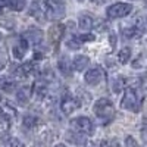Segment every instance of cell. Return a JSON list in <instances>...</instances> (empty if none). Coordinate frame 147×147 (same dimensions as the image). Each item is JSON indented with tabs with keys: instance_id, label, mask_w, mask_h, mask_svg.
Here are the masks:
<instances>
[{
	"instance_id": "cell-31",
	"label": "cell",
	"mask_w": 147,
	"mask_h": 147,
	"mask_svg": "<svg viewBox=\"0 0 147 147\" xmlns=\"http://www.w3.org/2000/svg\"><path fill=\"white\" fill-rule=\"evenodd\" d=\"M125 147H140V144L137 143V140L131 137V136H127L125 138Z\"/></svg>"
},
{
	"instance_id": "cell-40",
	"label": "cell",
	"mask_w": 147,
	"mask_h": 147,
	"mask_svg": "<svg viewBox=\"0 0 147 147\" xmlns=\"http://www.w3.org/2000/svg\"><path fill=\"white\" fill-rule=\"evenodd\" d=\"M0 102H2V96H0Z\"/></svg>"
},
{
	"instance_id": "cell-14",
	"label": "cell",
	"mask_w": 147,
	"mask_h": 147,
	"mask_svg": "<svg viewBox=\"0 0 147 147\" xmlns=\"http://www.w3.org/2000/svg\"><path fill=\"white\" fill-rule=\"evenodd\" d=\"M0 90L5 93H13L18 90V80H15L12 75L0 77Z\"/></svg>"
},
{
	"instance_id": "cell-11",
	"label": "cell",
	"mask_w": 147,
	"mask_h": 147,
	"mask_svg": "<svg viewBox=\"0 0 147 147\" xmlns=\"http://www.w3.org/2000/svg\"><path fill=\"white\" fill-rule=\"evenodd\" d=\"M32 97V85H21L16 90V102L21 106H27Z\"/></svg>"
},
{
	"instance_id": "cell-8",
	"label": "cell",
	"mask_w": 147,
	"mask_h": 147,
	"mask_svg": "<svg viewBox=\"0 0 147 147\" xmlns=\"http://www.w3.org/2000/svg\"><path fill=\"white\" fill-rule=\"evenodd\" d=\"M105 80H106V72L100 66L90 68L84 74V81H85L87 85H90V87H97V85H99L100 82H103Z\"/></svg>"
},
{
	"instance_id": "cell-13",
	"label": "cell",
	"mask_w": 147,
	"mask_h": 147,
	"mask_svg": "<svg viewBox=\"0 0 147 147\" xmlns=\"http://www.w3.org/2000/svg\"><path fill=\"white\" fill-rule=\"evenodd\" d=\"M28 43L25 41L21 37V38H18L16 40V43L12 46V53H13V57L16 59V60H22L24 59V56L27 55V50H28Z\"/></svg>"
},
{
	"instance_id": "cell-6",
	"label": "cell",
	"mask_w": 147,
	"mask_h": 147,
	"mask_svg": "<svg viewBox=\"0 0 147 147\" xmlns=\"http://www.w3.org/2000/svg\"><path fill=\"white\" fill-rule=\"evenodd\" d=\"M81 106V100L78 99V96H74L71 93H65L60 99V112L63 115H72L75 110Z\"/></svg>"
},
{
	"instance_id": "cell-9",
	"label": "cell",
	"mask_w": 147,
	"mask_h": 147,
	"mask_svg": "<svg viewBox=\"0 0 147 147\" xmlns=\"http://www.w3.org/2000/svg\"><path fill=\"white\" fill-rule=\"evenodd\" d=\"M66 32V25H63V24H53V25L49 28V40H50V43L57 47L59 43L62 41L63 35Z\"/></svg>"
},
{
	"instance_id": "cell-22",
	"label": "cell",
	"mask_w": 147,
	"mask_h": 147,
	"mask_svg": "<svg viewBox=\"0 0 147 147\" xmlns=\"http://www.w3.org/2000/svg\"><path fill=\"white\" fill-rule=\"evenodd\" d=\"M125 87H127V85H125V80L122 77H116V78H113L112 81H110V90H112V93H115V94L124 91Z\"/></svg>"
},
{
	"instance_id": "cell-10",
	"label": "cell",
	"mask_w": 147,
	"mask_h": 147,
	"mask_svg": "<svg viewBox=\"0 0 147 147\" xmlns=\"http://www.w3.org/2000/svg\"><path fill=\"white\" fill-rule=\"evenodd\" d=\"M22 38L25 40L28 44H32V46H40L43 43V38H44V34L41 30L38 28H30L27 30L25 32L22 34Z\"/></svg>"
},
{
	"instance_id": "cell-23",
	"label": "cell",
	"mask_w": 147,
	"mask_h": 147,
	"mask_svg": "<svg viewBox=\"0 0 147 147\" xmlns=\"http://www.w3.org/2000/svg\"><path fill=\"white\" fill-rule=\"evenodd\" d=\"M131 47H122L121 50L118 52V62L121 63V65H125V63H128L129 60H131Z\"/></svg>"
},
{
	"instance_id": "cell-30",
	"label": "cell",
	"mask_w": 147,
	"mask_h": 147,
	"mask_svg": "<svg viewBox=\"0 0 147 147\" xmlns=\"http://www.w3.org/2000/svg\"><path fill=\"white\" fill-rule=\"evenodd\" d=\"M81 43H88V41H94L96 40V35L94 34H81V35H77Z\"/></svg>"
},
{
	"instance_id": "cell-1",
	"label": "cell",
	"mask_w": 147,
	"mask_h": 147,
	"mask_svg": "<svg viewBox=\"0 0 147 147\" xmlns=\"http://www.w3.org/2000/svg\"><path fill=\"white\" fill-rule=\"evenodd\" d=\"M93 112L97 118L100 119V122L103 125L110 124V122L116 118L115 105L110 102L107 97H100L99 100H96V103L93 106Z\"/></svg>"
},
{
	"instance_id": "cell-36",
	"label": "cell",
	"mask_w": 147,
	"mask_h": 147,
	"mask_svg": "<svg viewBox=\"0 0 147 147\" xmlns=\"http://www.w3.org/2000/svg\"><path fill=\"white\" fill-rule=\"evenodd\" d=\"M55 147H66V146H65V144H63V143H57V144H56V146H55Z\"/></svg>"
},
{
	"instance_id": "cell-16",
	"label": "cell",
	"mask_w": 147,
	"mask_h": 147,
	"mask_svg": "<svg viewBox=\"0 0 147 147\" xmlns=\"http://www.w3.org/2000/svg\"><path fill=\"white\" fill-rule=\"evenodd\" d=\"M57 69L59 72L65 77H72V72H74V68H72V60L68 57V56H62L59 60H57Z\"/></svg>"
},
{
	"instance_id": "cell-27",
	"label": "cell",
	"mask_w": 147,
	"mask_h": 147,
	"mask_svg": "<svg viewBox=\"0 0 147 147\" xmlns=\"http://www.w3.org/2000/svg\"><path fill=\"white\" fill-rule=\"evenodd\" d=\"M9 63V55L5 47H0V72H2Z\"/></svg>"
},
{
	"instance_id": "cell-24",
	"label": "cell",
	"mask_w": 147,
	"mask_h": 147,
	"mask_svg": "<svg viewBox=\"0 0 147 147\" xmlns=\"http://www.w3.org/2000/svg\"><path fill=\"white\" fill-rule=\"evenodd\" d=\"M7 5L12 10L15 12H21L24 10V7L27 6V0H7Z\"/></svg>"
},
{
	"instance_id": "cell-41",
	"label": "cell",
	"mask_w": 147,
	"mask_h": 147,
	"mask_svg": "<svg viewBox=\"0 0 147 147\" xmlns=\"http://www.w3.org/2000/svg\"><path fill=\"white\" fill-rule=\"evenodd\" d=\"M0 40H2V35H0Z\"/></svg>"
},
{
	"instance_id": "cell-25",
	"label": "cell",
	"mask_w": 147,
	"mask_h": 147,
	"mask_svg": "<svg viewBox=\"0 0 147 147\" xmlns=\"http://www.w3.org/2000/svg\"><path fill=\"white\" fill-rule=\"evenodd\" d=\"M2 115L7 116L9 119H13V118H16V109L9 103H5L2 107Z\"/></svg>"
},
{
	"instance_id": "cell-20",
	"label": "cell",
	"mask_w": 147,
	"mask_h": 147,
	"mask_svg": "<svg viewBox=\"0 0 147 147\" xmlns=\"http://www.w3.org/2000/svg\"><path fill=\"white\" fill-rule=\"evenodd\" d=\"M22 125H24L25 129H30V131L37 129L40 127V118L32 115V113H27L25 116L22 118Z\"/></svg>"
},
{
	"instance_id": "cell-37",
	"label": "cell",
	"mask_w": 147,
	"mask_h": 147,
	"mask_svg": "<svg viewBox=\"0 0 147 147\" xmlns=\"http://www.w3.org/2000/svg\"><path fill=\"white\" fill-rule=\"evenodd\" d=\"M2 12H3V6L0 5V15H2Z\"/></svg>"
},
{
	"instance_id": "cell-19",
	"label": "cell",
	"mask_w": 147,
	"mask_h": 147,
	"mask_svg": "<svg viewBox=\"0 0 147 147\" xmlns=\"http://www.w3.org/2000/svg\"><path fill=\"white\" fill-rule=\"evenodd\" d=\"M30 16L35 18L37 21H43L44 18V9H43V3H40L38 0H32V3L28 9Z\"/></svg>"
},
{
	"instance_id": "cell-2",
	"label": "cell",
	"mask_w": 147,
	"mask_h": 147,
	"mask_svg": "<svg viewBox=\"0 0 147 147\" xmlns=\"http://www.w3.org/2000/svg\"><path fill=\"white\" fill-rule=\"evenodd\" d=\"M141 106H143V97L138 93V90L125 87L124 96L121 99V107L124 110H128V112L137 113V112H140Z\"/></svg>"
},
{
	"instance_id": "cell-28",
	"label": "cell",
	"mask_w": 147,
	"mask_h": 147,
	"mask_svg": "<svg viewBox=\"0 0 147 147\" xmlns=\"http://www.w3.org/2000/svg\"><path fill=\"white\" fill-rule=\"evenodd\" d=\"M99 147H122V144H121V141L118 138H110V140L100 141Z\"/></svg>"
},
{
	"instance_id": "cell-3",
	"label": "cell",
	"mask_w": 147,
	"mask_h": 147,
	"mask_svg": "<svg viewBox=\"0 0 147 147\" xmlns=\"http://www.w3.org/2000/svg\"><path fill=\"white\" fill-rule=\"evenodd\" d=\"M44 16L49 21H59L65 16V5L60 0H46L43 3Z\"/></svg>"
},
{
	"instance_id": "cell-32",
	"label": "cell",
	"mask_w": 147,
	"mask_h": 147,
	"mask_svg": "<svg viewBox=\"0 0 147 147\" xmlns=\"http://www.w3.org/2000/svg\"><path fill=\"white\" fill-rule=\"evenodd\" d=\"M7 146H9V147H24L22 141L18 140V138H13V137L7 140Z\"/></svg>"
},
{
	"instance_id": "cell-34",
	"label": "cell",
	"mask_w": 147,
	"mask_h": 147,
	"mask_svg": "<svg viewBox=\"0 0 147 147\" xmlns=\"http://www.w3.org/2000/svg\"><path fill=\"white\" fill-rule=\"evenodd\" d=\"M0 25L7 28V30H12V28H13V22H12V21H0Z\"/></svg>"
},
{
	"instance_id": "cell-5",
	"label": "cell",
	"mask_w": 147,
	"mask_h": 147,
	"mask_svg": "<svg viewBox=\"0 0 147 147\" xmlns=\"http://www.w3.org/2000/svg\"><path fill=\"white\" fill-rule=\"evenodd\" d=\"M132 12V5L131 3H125V2H118L110 5L106 9V15L109 19H121L128 16Z\"/></svg>"
},
{
	"instance_id": "cell-39",
	"label": "cell",
	"mask_w": 147,
	"mask_h": 147,
	"mask_svg": "<svg viewBox=\"0 0 147 147\" xmlns=\"http://www.w3.org/2000/svg\"><path fill=\"white\" fill-rule=\"evenodd\" d=\"M77 2H84V0H77Z\"/></svg>"
},
{
	"instance_id": "cell-7",
	"label": "cell",
	"mask_w": 147,
	"mask_h": 147,
	"mask_svg": "<svg viewBox=\"0 0 147 147\" xmlns=\"http://www.w3.org/2000/svg\"><path fill=\"white\" fill-rule=\"evenodd\" d=\"M35 72H38V65H37L35 60H28V62H24L21 65H18L13 69V77L15 80H24V78H28L31 75H34Z\"/></svg>"
},
{
	"instance_id": "cell-15",
	"label": "cell",
	"mask_w": 147,
	"mask_h": 147,
	"mask_svg": "<svg viewBox=\"0 0 147 147\" xmlns=\"http://www.w3.org/2000/svg\"><path fill=\"white\" fill-rule=\"evenodd\" d=\"M94 24H96V21H94L93 15L88 13V12H82L78 18V28L82 31H90L94 27Z\"/></svg>"
},
{
	"instance_id": "cell-18",
	"label": "cell",
	"mask_w": 147,
	"mask_h": 147,
	"mask_svg": "<svg viewBox=\"0 0 147 147\" xmlns=\"http://www.w3.org/2000/svg\"><path fill=\"white\" fill-rule=\"evenodd\" d=\"M65 138H66V141H69L74 146H84L85 143H87V137H85L84 134L77 132V131H72V129L66 132Z\"/></svg>"
},
{
	"instance_id": "cell-4",
	"label": "cell",
	"mask_w": 147,
	"mask_h": 147,
	"mask_svg": "<svg viewBox=\"0 0 147 147\" xmlns=\"http://www.w3.org/2000/svg\"><path fill=\"white\" fill-rule=\"evenodd\" d=\"M71 128L72 131H77L81 132L84 136H93L94 134V122L88 118V116H78V118H74L71 119Z\"/></svg>"
},
{
	"instance_id": "cell-26",
	"label": "cell",
	"mask_w": 147,
	"mask_h": 147,
	"mask_svg": "<svg viewBox=\"0 0 147 147\" xmlns=\"http://www.w3.org/2000/svg\"><path fill=\"white\" fill-rule=\"evenodd\" d=\"M10 124H12V119H9L5 115L0 116V134H6L10 129Z\"/></svg>"
},
{
	"instance_id": "cell-33",
	"label": "cell",
	"mask_w": 147,
	"mask_h": 147,
	"mask_svg": "<svg viewBox=\"0 0 147 147\" xmlns=\"http://www.w3.org/2000/svg\"><path fill=\"white\" fill-rule=\"evenodd\" d=\"M109 41H110V46H112L113 49L116 47V34L115 32H110L109 34Z\"/></svg>"
},
{
	"instance_id": "cell-12",
	"label": "cell",
	"mask_w": 147,
	"mask_h": 147,
	"mask_svg": "<svg viewBox=\"0 0 147 147\" xmlns=\"http://www.w3.org/2000/svg\"><path fill=\"white\" fill-rule=\"evenodd\" d=\"M121 34L124 38L127 40H134V38H140V37L144 34V31H141L140 28H137L134 24L131 22L129 25H122L121 27Z\"/></svg>"
},
{
	"instance_id": "cell-29",
	"label": "cell",
	"mask_w": 147,
	"mask_h": 147,
	"mask_svg": "<svg viewBox=\"0 0 147 147\" xmlns=\"http://www.w3.org/2000/svg\"><path fill=\"white\" fill-rule=\"evenodd\" d=\"M81 41H80V38L78 37H71V38L66 41V46H68V49H71V50H78V49L81 47Z\"/></svg>"
},
{
	"instance_id": "cell-38",
	"label": "cell",
	"mask_w": 147,
	"mask_h": 147,
	"mask_svg": "<svg viewBox=\"0 0 147 147\" xmlns=\"http://www.w3.org/2000/svg\"><path fill=\"white\" fill-rule=\"evenodd\" d=\"M143 3H144V5H147V0H143Z\"/></svg>"
},
{
	"instance_id": "cell-21",
	"label": "cell",
	"mask_w": 147,
	"mask_h": 147,
	"mask_svg": "<svg viewBox=\"0 0 147 147\" xmlns=\"http://www.w3.org/2000/svg\"><path fill=\"white\" fill-rule=\"evenodd\" d=\"M132 69H137V71H144L147 69V52H141L137 57H134L131 62H129Z\"/></svg>"
},
{
	"instance_id": "cell-35",
	"label": "cell",
	"mask_w": 147,
	"mask_h": 147,
	"mask_svg": "<svg viewBox=\"0 0 147 147\" xmlns=\"http://www.w3.org/2000/svg\"><path fill=\"white\" fill-rule=\"evenodd\" d=\"M91 3H94V5H99V6H102V5H106L109 0H90Z\"/></svg>"
},
{
	"instance_id": "cell-17",
	"label": "cell",
	"mask_w": 147,
	"mask_h": 147,
	"mask_svg": "<svg viewBox=\"0 0 147 147\" xmlns=\"http://www.w3.org/2000/svg\"><path fill=\"white\" fill-rule=\"evenodd\" d=\"M90 65V57L85 55H77L72 59V68L77 72H84Z\"/></svg>"
}]
</instances>
